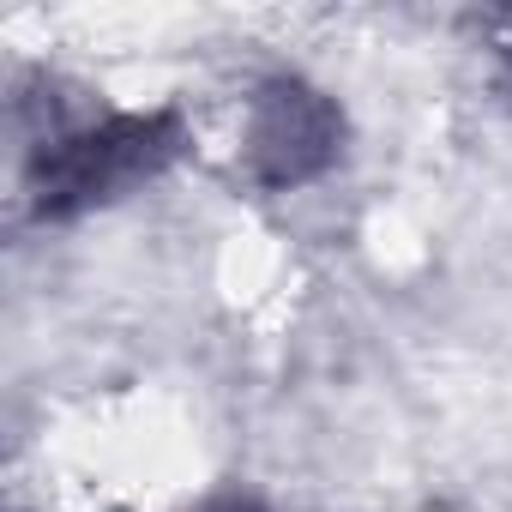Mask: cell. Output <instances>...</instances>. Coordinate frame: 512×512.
<instances>
[{
	"instance_id": "obj_2",
	"label": "cell",
	"mask_w": 512,
	"mask_h": 512,
	"mask_svg": "<svg viewBox=\"0 0 512 512\" xmlns=\"http://www.w3.org/2000/svg\"><path fill=\"white\" fill-rule=\"evenodd\" d=\"M344 145V115L326 91L296 73H278L247 103V175L260 187L314 181Z\"/></svg>"
},
{
	"instance_id": "obj_1",
	"label": "cell",
	"mask_w": 512,
	"mask_h": 512,
	"mask_svg": "<svg viewBox=\"0 0 512 512\" xmlns=\"http://www.w3.org/2000/svg\"><path fill=\"white\" fill-rule=\"evenodd\" d=\"M181 151V115H109L103 127H79L31 157V211L43 223H67L91 205L127 199L151 175H163Z\"/></svg>"
},
{
	"instance_id": "obj_3",
	"label": "cell",
	"mask_w": 512,
	"mask_h": 512,
	"mask_svg": "<svg viewBox=\"0 0 512 512\" xmlns=\"http://www.w3.org/2000/svg\"><path fill=\"white\" fill-rule=\"evenodd\" d=\"M506 25H512V19H506ZM506 49H512V43H506Z\"/></svg>"
}]
</instances>
